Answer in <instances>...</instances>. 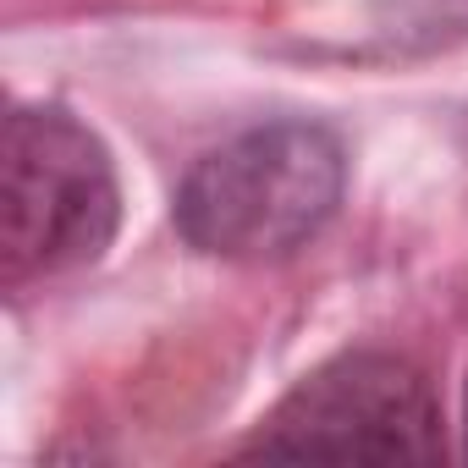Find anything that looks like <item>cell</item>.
Returning a JSON list of instances; mask_svg holds the SVG:
<instances>
[{
	"instance_id": "3957f363",
	"label": "cell",
	"mask_w": 468,
	"mask_h": 468,
	"mask_svg": "<svg viewBox=\"0 0 468 468\" xmlns=\"http://www.w3.org/2000/svg\"><path fill=\"white\" fill-rule=\"evenodd\" d=\"M243 457L314 463H435L446 457L430 375L386 347H353L303 375L249 435Z\"/></svg>"
},
{
	"instance_id": "7a4b0ae2",
	"label": "cell",
	"mask_w": 468,
	"mask_h": 468,
	"mask_svg": "<svg viewBox=\"0 0 468 468\" xmlns=\"http://www.w3.org/2000/svg\"><path fill=\"white\" fill-rule=\"evenodd\" d=\"M122 226L105 138L67 105H17L0 138V276L34 287L94 265Z\"/></svg>"
},
{
	"instance_id": "277c9868",
	"label": "cell",
	"mask_w": 468,
	"mask_h": 468,
	"mask_svg": "<svg viewBox=\"0 0 468 468\" xmlns=\"http://www.w3.org/2000/svg\"><path fill=\"white\" fill-rule=\"evenodd\" d=\"M463 452H468V391H463Z\"/></svg>"
},
{
	"instance_id": "6da1fadb",
	"label": "cell",
	"mask_w": 468,
	"mask_h": 468,
	"mask_svg": "<svg viewBox=\"0 0 468 468\" xmlns=\"http://www.w3.org/2000/svg\"><path fill=\"white\" fill-rule=\"evenodd\" d=\"M347 198V144L331 122L271 116L204 149L171 198V226L193 254L276 265L309 249Z\"/></svg>"
}]
</instances>
